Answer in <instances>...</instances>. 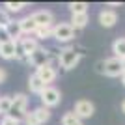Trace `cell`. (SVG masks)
<instances>
[{
	"label": "cell",
	"instance_id": "3",
	"mask_svg": "<svg viewBox=\"0 0 125 125\" xmlns=\"http://www.w3.org/2000/svg\"><path fill=\"white\" fill-rule=\"evenodd\" d=\"M52 37L60 43L73 41L75 39V30H73V26H71V22H58V24H54V28H52Z\"/></svg>",
	"mask_w": 125,
	"mask_h": 125
},
{
	"label": "cell",
	"instance_id": "16",
	"mask_svg": "<svg viewBox=\"0 0 125 125\" xmlns=\"http://www.w3.org/2000/svg\"><path fill=\"white\" fill-rule=\"evenodd\" d=\"M112 52H114V58H125V37H118L114 43H112Z\"/></svg>",
	"mask_w": 125,
	"mask_h": 125
},
{
	"label": "cell",
	"instance_id": "29",
	"mask_svg": "<svg viewBox=\"0 0 125 125\" xmlns=\"http://www.w3.org/2000/svg\"><path fill=\"white\" fill-rule=\"evenodd\" d=\"M121 112L125 114V99H123V103H121Z\"/></svg>",
	"mask_w": 125,
	"mask_h": 125
},
{
	"label": "cell",
	"instance_id": "17",
	"mask_svg": "<svg viewBox=\"0 0 125 125\" xmlns=\"http://www.w3.org/2000/svg\"><path fill=\"white\" fill-rule=\"evenodd\" d=\"M52 28H54V24L52 26H37L36 32H34L36 39L39 41V39H49V37H52Z\"/></svg>",
	"mask_w": 125,
	"mask_h": 125
},
{
	"label": "cell",
	"instance_id": "8",
	"mask_svg": "<svg viewBox=\"0 0 125 125\" xmlns=\"http://www.w3.org/2000/svg\"><path fill=\"white\" fill-rule=\"evenodd\" d=\"M36 75L41 78V82L45 84V86H51V82H54L56 77H58L56 69H54V65H52L51 62L45 63V65H41V67H37L36 69Z\"/></svg>",
	"mask_w": 125,
	"mask_h": 125
},
{
	"label": "cell",
	"instance_id": "21",
	"mask_svg": "<svg viewBox=\"0 0 125 125\" xmlns=\"http://www.w3.org/2000/svg\"><path fill=\"white\" fill-rule=\"evenodd\" d=\"M4 8L8 13H19V11H22L26 8V4L24 2H6Z\"/></svg>",
	"mask_w": 125,
	"mask_h": 125
},
{
	"label": "cell",
	"instance_id": "23",
	"mask_svg": "<svg viewBox=\"0 0 125 125\" xmlns=\"http://www.w3.org/2000/svg\"><path fill=\"white\" fill-rule=\"evenodd\" d=\"M6 30L10 32V36H11V39H13V41L21 37V30H19V24H17V21H15V22H11V24L8 26Z\"/></svg>",
	"mask_w": 125,
	"mask_h": 125
},
{
	"label": "cell",
	"instance_id": "25",
	"mask_svg": "<svg viewBox=\"0 0 125 125\" xmlns=\"http://www.w3.org/2000/svg\"><path fill=\"white\" fill-rule=\"evenodd\" d=\"M22 121H24V125H41L39 121H37V118H36V114H34V112H26Z\"/></svg>",
	"mask_w": 125,
	"mask_h": 125
},
{
	"label": "cell",
	"instance_id": "28",
	"mask_svg": "<svg viewBox=\"0 0 125 125\" xmlns=\"http://www.w3.org/2000/svg\"><path fill=\"white\" fill-rule=\"evenodd\" d=\"M6 78H8V73H6L4 69L0 67V84H2V82H6Z\"/></svg>",
	"mask_w": 125,
	"mask_h": 125
},
{
	"label": "cell",
	"instance_id": "20",
	"mask_svg": "<svg viewBox=\"0 0 125 125\" xmlns=\"http://www.w3.org/2000/svg\"><path fill=\"white\" fill-rule=\"evenodd\" d=\"M62 125H84V123L82 120H78L75 116V112H65L62 116Z\"/></svg>",
	"mask_w": 125,
	"mask_h": 125
},
{
	"label": "cell",
	"instance_id": "10",
	"mask_svg": "<svg viewBox=\"0 0 125 125\" xmlns=\"http://www.w3.org/2000/svg\"><path fill=\"white\" fill-rule=\"evenodd\" d=\"M118 22V13L114 10H103L99 13V24L104 28H112Z\"/></svg>",
	"mask_w": 125,
	"mask_h": 125
},
{
	"label": "cell",
	"instance_id": "22",
	"mask_svg": "<svg viewBox=\"0 0 125 125\" xmlns=\"http://www.w3.org/2000/svg\"><path fill=\"white\" fill-rule=\"evenodd\" d=\"M10 110H11V97L10 95H2L0 97V114L8 116Z\"/></svg>",
	"mask_w": 125,
	"mask_h": 125
},
{
	"label": "cell",
	"instance_id": "11",
	"mask_svg": "<svg viewBox=\"0 0 125 125\" xmlns=\"http://www.w3.org/2000/svg\"><path fill=\"white\" fill-rule=\"evenodd\" d=\"M17 24H19L21 34H26V36L34 34V32H36V28H37V24L34 22L32 15H26V17H22V19H19V21H17Z\"/></svg>",
	"mask_w": 125,
	"mask_h": 125
},
{
	"label": "cell",
	"instance_id": "7",
	"mask_svg": "<svg viewBox=\"0 0 125 125\" xmlns=\"http://www.w3.org/2000/svg\"><path fill=\"white\" fill-rule=\"evenodd\" d=\"M49 60H51V51L45 49V47H39V49H36V51L28 56L26 62L37 69V67H41V65H45V63H49Z\"/></svg>",
	"mask_w": 125,
	"mask_h": 125
},
{
	"label": "cell",
	"instance_id": "1",
	"mask_svg": "<svg viewBox=\"0 0 125 125\" xmlns=\"http://www.w3.org/2000/svg\"><path fill=\"white\" fill-rule=\"evenodd\" d=\"M80 58H82V54L78 51H75L73 47H63L62 51H60V54H58V63H60L65 71H71V69H75L78 65Z\"/></svg>",
	"mask_w": 125,
	"mask_h": 125
},
{
	"label": "cell",
	"instance_id": "19",
	"mask_svg": "<svg viewBox=\"0 0 125 125\" xmlns=\"http://www.w3.org/2000/svg\"><path fill=\"white\" fill-rule=\"evenodd\" d=\"M71 15H78V13H88V4L86 2H71L67 6Z\"/></svg>",
	"mask_w": 125,
	"mask_h": 125
},
{
	"label": "cell",
	"instance_id": "27",
	"mask_svg": "<svg viewBox=\"0 0 125 125\" xmlns=\"http://www.w3.org/2000/svg\"><path fill=\"white\" fill-rule=\"evenodd\" d=\"M0 125H19V121L13 120L11 116H4V118H2V121H0Z\"/></svg>",
	"mask_w": 125,
	"mask_h": 125
},
{
	"label": "cell",
	"instance_id": "31",
	"mask_svg": "<svg viewBox=\"0 0 125 125\" xmlns=\"http://www.w3.org/2000/svg\"><path fill=\"white\" fill-rule=\"evenodd\" d=\"M121 82H123V86H125V71H123V75H121Z\"/></svg>",
	"mask_w": 125,
	"mask_h": 125
},
{
	"label": "cell",
	"instance_id": "30",
	"mask_svg": "<svg viewBox=\"0 0 125 125\" xmlns=\"http://www.w3.org/2000/svg\"><path fill=\"white\" fill-rule=\"evenodd\" d=\"M121 67H123V71H125V58H121Z\"/></svg>",
	"mask_w": 125,
	"mask_h": 125
},
{
	"label": "cell",
	"instance_id": "15",
	"mask_svg": "<svg viewBox=\"0 0 125 125\" xmlns=\"http://www.w3.org/2000/svg\"><path fill=\"white\" fill-rule=\"evenodd\" d=\"M86 24H88V13L71 15V26H73V30H82Z\"/></svg>",
	"mask_w": 125,
	"mask_h": 125
},
{
	"label": "cell",
	"instance_id": "5",
	"mask_svg": "<svg viewBox=\"0 0 125 125\" xmlns=\"http://www.w3.org/2000/svg\"><path fill=\"white\" fill-rule=\"evenodd\" d=\"M73 112H75V116H77L78 120H88V118L94 116L95 106H94V103L90 99H78L77 103H75Z\"/></svg>",
	"mask_w": 125,
	"mask_h": 125
},
{
	"label": "cell",
	"instance_id": "2",
	"mask_svg": "<svg viewBox=\"0 0 125 125\" xmlns=\"http://www.w3.org/2000/svg\"><path fill=\"white\" fill-rule=\"evenodd\" d=\"M26 106H28V97H26L24 94H15L11 97V110H10L8 116H11L13 120H17L21 123V121L24 120Z\"/></svg>",
	"mask_w": 125,
	"mask_h": 125
},
{
	"label": "cell",
	"instance_id": "14",
	"mask_svg": "<svg viewBox=\"0 0 125 125\" xmlns=\"http://www.w3.org/2000/svg\"><path fill=\"white\" fill-rule=\"evenodd\" d=\"M21 45H22V49H24L26 56H30L36 49H39V43H37L36 37H21Z\"/></svg>",
	"mask_w": 125,
	"mask_h": 125
},
{
	"label": "cell",
	"instance_id": "13",
	"mask_svg": "<svg viewBox=\"0 0 125 125\" xmlns=\"http://www.w3.org/2000/svg\"><path fill=\"white\" fill-rule=\"evenodd\" d=\"M28 88H30V92H34V94L39 95L43 90L47 88V86L41 82V78H39L36 73H34V75H30V78H28Z\"/></svg>",
	"mask_w": 125,
	"mask_h": 125
},
{
	"label": "cell",
	"instance_id": "24",
	"mask_svg": "<svg viewBox=\"0 0 125 125\" xmlns=\"http://www.w3.org/2000/svg\"><path fill=\"white\" fill-rule=\"evenodd\" d=\"M11 17H10V13L6 10H0V28H8V26L11 24Z\"/></svg>",
	"mask_w": 125,
	"mask_h": 125
},
{
	"label": "cell",
	"instance_id": "12",
	"mask_svg": "<svg viewBox=\"0 0 125 125\" xmlns=\"http://www.w3.org/2000/svg\"><path fill=\"white\" fill-rule=\"evenodd\" d=\"M0 58L15 60V41H8L4 45H0Z\"/></svg>",
	"mask_w": 125,
	"mask_h": 125
},
{
	"label": "cell",
	"instance_id": "6",
	"mask_svg": "<svg viewBox=\"0 0 125 125\" xmlns=\"http://www.w3.org/2000/svg\"><path fill=\"white\" fill-rule=\"evenodd\" d=\"M103 75L106 77H121L123 75V67H121V60L120 58H106L103 60Z\"/></svg>",
	"mask_w": 125,
	"mask_h": 125
},
{
	"label": "cell",
	"instance_id": "26",
	"mask_svg": "<svg viewBox=\"0 0 125 125\" xmlns=\"http://www.w3.org/2000/svg\"><path fill=\"white\" fill-rule=\"evenodd\" d=\"M8 41H13L11 36H10V32L6 30V28H0V45H4V43H8Z\"/></svg>",
	"mask_w": 125,
	"mask_h": 125
},
{
	"label": "cell",
	"instance_id": "18",
	"mask_svg": "<svg viewBox=\"0 0 125 125\" xmlns=\"http://www.w3.org/2000/svg\"><path fill=\"white\" fill-rule=\"evenodd\" d=\"M32 112H34V114H36V118H37V121H39V123H47L49 120H51V110L49 108H45V106H37L36 110H32Z\"/></svg>",
	"mask_w": 125,
	"mask_h": 125
},
{
	"label": "cell",
	"instance_id": "4",
	"mask_svg": "<svg viewBox=\"0 0 125 125\" xmlns=\"http://www.w3.org/2000/svg\"><path fill=\"white\" fill-rule=\"evenodd\" d=\"M39 97H41V103L45 108H54V106H58L60 104V101H62V94H60V90L54 88V86H47V88L43 90L41 94H39Z\"/></svg>",
	"mask_w": 125,
	"mask_h": 125
},
{
	"label": "cell",
	"instance_id": "9",
	"mask_svg": "<svg viewBox=\"0 0 125 125\" xmlns=\"http://www.w3.org/2000/svg\"><path fill=\"white\" fill-rule=\"evenodd\" d=\"M32 19L37 26H52L54 22V13L49 10H39L36 13H32Z\"/></svg>",
	"mask_w": 125,
	"mask_h": 125
}]
</instances>
